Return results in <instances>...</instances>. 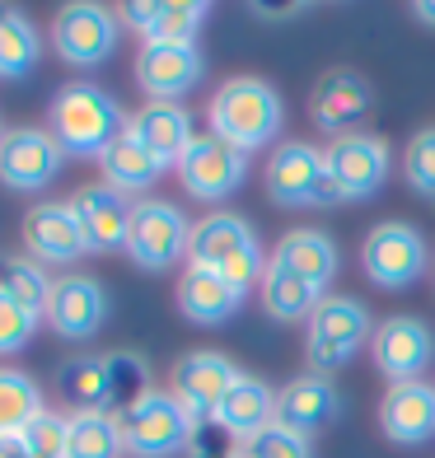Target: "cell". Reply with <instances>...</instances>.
<instances>
[{
    "instance_id": "obj_1",
    "label": "cell",
    "mask_w": 435,
    "mask_h": 458,
    "mask_svg": "<svg viewBox=\"0 0 435 458\" xmlns=\"http://www.w3.org/2000/svg\"><path fill=\"white\" fill-rule=\"evenodd\" d=\"M127 122L132 117L122 113V103L108 89L90 85V80H75V85L56 89L52 113H47V131L61 145V155L98 159L122 131H127Z\"/></svg>"
},
{
    "instance_id": "obj_2",
    "label": "cell",
    "mask_w": 435,
    "mask_h": 458,
    "mask_svg": "<svg viewBox=\"0 0 435 458\" xmlns=\"http://www.w3.org/2000/svg\"><path fill=\"white\" fill-rule=\"evenodd\" d=\"M206 117H211V136L230 140L235 150L248 155V150H262V145L277 140L286 108H281V94L267 85V80L235 75V80H225V85L216 89Z\"/></svg>"
},
{
    "instance_id": "obj_3",
    "label": "cell",
    "mask_w": 435,
    "mask_h": 458,
    "mask_svg": "<svg viewBox=\"0 0 435 458\" xmlns=\"http://www.w3.org/2000/svg\"><path fill=\"white\" fill-rule=\"evenodd\" d=\"M188 267H206V272H216L225 281H235L239 290H248L267 272L258 229L235 211H216V216L197 220L192 243H188Z\"/></svg>"
},
{
    "instance_id": "obj_4",
    "label": "cell",
    "mask_w": 435,
    "mask_h": 458,
    "mask_svg": "<svg viewBox=\"0 0 435 458\" xmlns=\"http://www.w3.org/2000/svg\"><path fill=\"white\" fill-rule=\"evenodd\" d=\"M370 337H375V318H370V309L361 300L323 295V304L309 318V342H304L309 374H328L333 379V369H342Z\"/></svg>"
},
{
    "instance_id": "obj_5",
    "label": "cell",
    "mask_w": 435,
    "mask_h": 458,
    "mask_svg": "<svg viewBox=\"0 0 435 458\" xmlns=\"http://www.w3.org/2000/svg\"><path fill=\"white\" fill-rule=\"evenodd\" d=\"M117 426H122V440H127V454L136 458H174L192 449V430H197L192 411L174 393H159V388L122 411Z\"/></svg>"
},
{
    "instance_id": "obj_6",
    "label": "cell",
    "mask_w": 435,
    "mask_h": 458,
    "mask_svg": "<svg viewBox=\"0 0 435 458\" xmlns=\"http://www.w3.org/2000/svg\"><path fill=\"white\" fill-rule=\"evenodd\" d=\"M267 197L277 206H337V192L328 182L323 150L309 140H281L267 159Z\"/></svg>"
},
{
    "instance_id": "obj_7",
    "label": "cell",
    "mask_w": 435,
    "mask_h": 458,
    "mask_svg": "<svg viewBox=\"0 0 435 458\" xmlns=\"http://www.w3.org/2000/svg\"><path fill=\"white\" fill-rule=\"evenodd\" d=\"M361 267H365V276L375 281L380 290H407V285H417L426 276L431 253H426V239L412 225L384 220V225H375L365 234Z\"/></svg>"
},
{
    "instance_id": "obj_8",
    "label": "cell",
    "mask_w": 435,
    "mask_h": 458,
    "mask_svg": "<svg viewBox=\"0 0 435 458\" xmlns=\"http://www.w3.org/2000/svg\"><path fill=\"white\" fill-rule=\"evenodd\" d=\"M188 243H192V225L174 201H159V197L136 201L132 234H127V253L136 267H145V272H169L178 258H188Z\"/></svg>"
},
{
    "instance_id": "obj_9",
    "label": "cell",
    "mask_w": 435,
    "mask_h": 458,
    "mask_svg": "<svg viewBox=\"0 0 435 458\" xmlns=\"http://www.w3.org/2000/svg\"><path fill=\"white\" fill-rule=\"evenodd\" d=\"M117 14L94 0H75L61 5L52 19V47L66 66H98L117 52Z\"/></svg>"
},
{
    "instance_id": "obj_10",
    "label": "cell",
    "mask_w": 435,
    "mask_h": 458,
    "mask_svg": "<svg viewBox=\"0 0 435 458\" xmlns=\"http://www.w3.org/2000/svg\"><path fill=\"white\" fill-rule=\"evenodd\" d=\"M323 164H328V182H333L337 201H370L384 187L388 178V140L384 136H342L323 150Z\"/></svg>"
},
{
    "instance_id": "obj_11",
    "label": "cell",
    "mask_w": 435,
    "mask_h": 458,
    "mask_svg": "<svg viewBox=\"0 0 435 458\" xmlns=\"http://www.w3.org/2000/svg\"><path fill=\"white\" fill-rule=\"evenodd\" d=\"M370 113H375V89H370V80L356 75V71H323L314 94H309V117H314V127L323 136H361V127L370 122Z\"/></svg>"
},
{
    "instance_id": "obj_12",
    "label": "cell",
    "mask_w": 435,
    "mask_h": 458,
    "mask_svg": "<svg viewBox=\"0 0 435 458\" xmlns=\"http://www.w3.org/2000/svg\"><path fill=\"white\" fill-rule=\"evenodd\" d=\"M370 356H375V369L384 374L388 384L426 379V369H431V360H435V332H431L426 318L393 314V318L375 323Z\"/></svg>"
},
{
    "instance_id": "obj_13",
    "label": "cell",
    "mask_w": 435,
    "mask_h": 458,
    "mask_svg": "<svg viewBox=\"0 0 435 458\" xmlns=\"http://www.w3.org/2000/svg\"><path fill=\"white\" fill-rule=\"evenodd\" d=\"M178 178L183 187H188V197L197 201H225V197H235L243 178H248V155L235 150L230 140H220V136H197L188 145V155L178 159Z\"/></svg>"
},
{
    "instance_id": "obj_14",
    "label": "cell",
    "mask_w": 435,
    "mask_h": 458,
    "mask_svg": "<svg viewBox=\"0 0 435 458\" xmlns=\"http://www.w3.org/2000/svg\"><path fill=\"white\" fill-rule=\"evenodd\" d=\"M239 379H243V369L230 356H220V351H188L174 365L169 393L192 411V421H206V416H216V407L230 398V388Z\"/></svg>"
},
{
    "instance_id": "obj_15",
    "label": "cell",
    "mask_w": 435,
    "mask_h": 458,
    "mask_svg": "<svg viewBox=\"0 0 435 458\" xmlns=\"http://www.w3.org/2000/svg\"><path fill=\"white\" fill-rule=\"evenodd\" d=\"M206 75V61L197 43H145L136 56V85L150 94V103H178L192 94Z\"/></svg>"
},
{
    "instance_id": "obj_16",
    "label": "cell",
    "mask_w": 435,
    "mask_h": 458,
    "mask_svg": "<svg viewBox=\"0 0 435 458\" xmlns=\"http://www.w3.org/2000/svg\"><path fill=\"white\" fill-rule=\"evenodd\" d=\"M61 145L43 127H14L0 136V182L14 192H38L61 174Z\"/></svg>"
},
{
    "instance_id": "obj_17",
    "label": "cell",
    "mask_w": 435,
    "mask_h": 458,
    "mask_svg": "<svg viewBox=\"0 0 435 458\" xmlns=\"http://www.w3.org/2000/svg\"><path fill=\"white\" fill-rule=\"evenodd\" d=\"M71 211L80 220V234H85L90 253H113V248H127L132 234V211L136 201L127 192H117L108 182H90L71 197Z\"/></svg>"
},
{
    "instance_id": "obj_18",
    "label": "cell",
    "mask_w": 435,
    "mask_h": 458,
    "mask_svg": "<svg viewBox=\"0 0 435 458\" xmlns=\"http://www.w3.org/2000/svg\"><path fill=\"white\" fill-rule=\"evenodd\" d=\"M337 416H342V393L328 374H300L277 393V426L304 435V440H314Z\"/></svg>"
},
{
    "instance_id": "obj_19",
    "label": "cell",
    "mask_w": 435,
    "mask_h": 458,
    "mask_svg": "<svg viewBox=\"0 0 435 458\" xmlns=\"http://www.w3.org/2000/svg\"><path fill=\"white\" fill-rule=\"evenodd\" d=\"M380 426L393 445H431L435 440V384L412 379V384H393L380 403Z\"/></svg>"
},
{
    "instance_id": "obj_20",
    "label": "cell",
    "mask_w": 435,
    "mask_h": 458,
    "mask_svg": "<svg viewBox=\"0 0 435 458\" xmlns=\"http://www.w3.org/2000/svg\"><path fill=\"white\" fill-rule=\"evenodd\" d=\"M66 342H85L103 327L108 318V295H103V285L94 276H61L52 285V304L43 314Z\"/></svg>"
},
{
    "instance_id": "obj_21",
    "label": "cell",
    "mask_w": 435,
    "mask_h": 458,
    "mask_svg": "<svg viewBox=\"0 0 435 458\" xmlns=\"http://www.w3.org/2000/svg\"><path fill=\"white\" fill-rule=\"evenodd\" d=\"M24 243L33 262H75L90 253L85 234H80V220L71 211V201H43L24 216Z\"/></svg>"
},
{
    "instance_id": "obj_22",
    "label": "cell",
    "mask_w": 435,
    "mask_h": 458,
    "mask_svg": "<svg viewBox=\"0 0 435 458\" xmlns=\"http://www.w3.org/2000/svg\"><path fill=\"white\" fill-rule=\"evenodd\" d=\"M127 131L164 164V169H169V164H178L183 155H188V145L197 140V136H192V117H188V108H183V103H145L141 113H132Z\"/></svg>"
},
{
    "instance_id": "obj_23",
    "label": "cell",
    "mask_w": 435,
    "mask_h": 458,
    "mask_svg": "<svg viewBox=\"0 0 435 458\" xmlns=\"http://www.w3.org/2000/svg\"><path fill=\"white\" fill-rule=\"evenodd\" d=\"M239 304H243V290L216 272H206V267H188L178 281V309L197 327H216L225 318H235Z\"/></svg>"
},
{
    "instance_id": "obj_24",
    "label": "cell",
    "mask_w": 435,
    "mask_h": 458,
    "mask_svg": "<svg viewBox=\"0 0 435 458\" xmlns=\"http://www.w3.org/2000/svg\"><path fill=\"white\" fill-rule=\"evenodd\" d=\"M272 262L286 267V272H295V276H304L309 285L328 290V285H333V276H337L342 253H337L333 234H323V229H309V225H304V229H290V234L272 248Z\"/></svg>"
},
{
    "instance_id": "obj_25",
    "label": "cell",
    "mask_w": 435,
    "mask_h": 458,
    "mask_svg": "<svg viewBox=\"0 0 435 458\" xmlns=\"http://www.w3.org/2000/svg\"><path fill=\"white\" fill-rule=\"evenodd\" d=\"M211 421L230 435V440L243 445V440H253L258 430L277 426V393L267 388L262 379H253V374H243V379L230 388V398L216 407Z\"/></svg>"
},
{
    "instance_id": "obj_26",
    "label": "cell",
    "mask_w": 435,
    "mask_h": 458,
    "mask_svg": "<svg viewBox=\"0 0 435 458\" xmlns=\"http://www.w3.org/2000/svg\"><path fill=\"white\" fill-rule=\"evenodd\" d=\"M122 19L145 43H197V29L206 24L201 0H164V5H122Z\"/></svg>"
},
{
    "instance_id": "obj_27",
    "label": "cell",
    "mask_w": 435,
    "mask_h": 458,
    "mask_svg": "<svg viewBox=\"0 0 435 458\" xmlns=\"http://www.w3.org/2000/svg\"><path fill=\"white\" fill-rule=\"evenodd\" d=\"M98 169H103V182L117 187V192H145V187H155L159 174H164V164L145 150V145L132 136V131H122L108 150L98 155Z\"/></svg>"
},
{
    "instance_id": "obj_28",
    "label": "cell",
    "mask_w": 435,
    "mask_h": 458,
    "mask_svg": "<svg viewBox=\"0 0 435 458\" xmlns=\"http://www.w3.org/2000/svg\"><path fill=\"white\" fill-rule=\"evenodd\" d=\"M262 304H267V314L281 318V323H309V318H314V309L323 304V290L309 285L295 272H286V267H277V262H267V272H262Z\"/></svg>"
},
{
    "instance_id": "obj_29",
    "label": "cell",
    "mask_w": 435,
    "mask_h": 458,
    "mask_svg": "<svg viewBox=\"0 0 435 458\" xmlns=\"http://www.w3.org/2000/svg\"><path fill=\"white\" fill-rule=\"evenodd\" d=\"M127 440L113 411H71L66 416V458H122Z\"/></svg>"
},
{
    "instance_id": "obj_30",
    "label": "cell",
    "mask_w": 435,
    "mask_h": 458,
    "mask_svg": "<svg viewBox=\"0 0 435 458\" xmlns=\"http://www.w3.org/2000/svg\"><path fill=\"white\" fill-rule=\"evenodd\" d=\"M61 403H71L75 411H108V360H66L56 374Z\"/></svg>"
},
{
    "instance_id": "obj_31",
    "label": "cell",
    "mask_w": 435,
    "mask_h": 458,
    "mask_svg": "<svg viewBox=\"0 0 435 458\" xmlns=\"http://www.w3.org/2000/svg\"><path fill=\"white\" fill-rule=\"evenodd\" d=\"M52 276L43 272V262L33 258H0V295H10L14 304H24L29 314L43 318L52 304Z\"/></svg>"
},
{
    "instance_id": "obj_32",
    "label": "cell",
    "mask_w": 435,
    "mask_h": 458,
    "mask_svg": "<svg viewBox=\"0 0 435 458\" xmlns=\"http://www.w3.org/2000/svg\"><path fill=\"white\" fill-rule=\"evenodd\" d=\"M38 52H43V43H38L33 19L19 10H0V80L29 75L38 66Z\"/></svg>"
},
{
    "instance_id": "obj_33",
    "label": "cell",
    "mask_w": 435,
    "mask_h": 458,
    "mask_svg": "<svg viewBox=\"0 0 435 458\" xmlns=\"http://www.w3.org/2000/svg\"><path fill=\"white\" fill-rule=\"evenodd\" d=\"M43 393L29 374L0 369V435H24L38 416H43Z\"/></svg>"
},
{
    "instance_id": "obj_34",
    "label": "cell",
    "mask_w": 435,
    "mask_h": 458,
    "mask_svg": "<svg viewBox=\"0 0 435 458\" xmlns=\"http://www.w3.org/2000/svg\"><path fill=\"white\" fill-rule=\"evenodd\" d=\"M103 360H108V411L113 416L136 407L145 393H155L150 388V365H145L141 356H132V351H113V356H103Z\"/></svg>"
},
{
    "instance_id": "obj_35",
    "label": "cell",
    "mask_w": 435,
    "mask_h": 458,
    "mask_svg": "<svg viewBox=\"0 0 435 458\" xmlns=\"http://www.w3.org/2000/svg\"><path fill=\"white\" fill-rule=\"evenodd\" d=\"M403 178L412 182V192L435 201V127L417 131L407 140V155H403Z\"/></svg>"
},
{
    "instance_id": "obj_36",
    "label": "cell",
    "mask_w": 435,
    "mask_h": 458,
    "mask_svg": "<svg viewBox=\"0 0 435 458\" xmlns=\"http://www.w3.org/2000/svg\"><path fill=\"white\" fill-rule=\"evenodd\" d=\"M235 458H314V449H309V440L295 435V430L267 426V430L253 435V440H243Z\"/></svg>"
},
{
    "instance_id": "obj_37",
    "label": "cell",
    "mask_w": 435,
    "mask_h": 458,
    "mask_svg": "<svg viewBox=\"0 0 435 458\" xmlns=\"http://www.w3.org/2000/svg\"><path fill=\"white\" fill-rule=\"evenodd\" d=\"M33 332H38V314H29L10 295H0V356H19L33 342Z\"/></svg>"
},
{
    "instance_id": "obj_38",
    "label": "cell",
    "mask_w": 435,
    "mask_h": 458,
    "mask_svg": "<svg viewBox=\"0 0 435 458\" xmlns=\"http://www.w3.org/2000/svg\"><path fill=\"white\" fill-rule=\"evenodd\" d=\"M24 445L33 454H43V458H66V416H61V411H43L24 430Z\"/></svg>"
},
{
    "instance_id": "obj_39",
    "label": "cell",
    "mask_w": 435,
    "mask_h": 458,
    "mask_svg": "<svg viewBox=\"0 0 435 458\" xmlns=\"http://www.w3.org/2000/svg\"><path fill=\"white\" fill-rule=\"evenodd\" d=\"M0 458H29L24 435H0Z\"/></svg>"
},
{
    "instance_id": "obj_40",
    "label": "cell",
    "mask_w": 435,
    "mask_h": 458,
    "mask_svg": "<svg viewBox=\"0 0 435 458\" xmlns=\"http://www.w3.org/2000/svg\"><path fill=\"white\" fill-rule=\"evenodd\" d=\"M253 14H262V19H290V14H304V5H253Z\"/></svg>"
},
{
    "instance_id": "obj_41",
    "label": "cell",
    "mask_w": 435,
    "mask_h": 458,
    "mask_svg": "<svg viewBox=\"0 0 435 458\" xmlns=\"http://www.w3.org/2000/svg\"><path fill=\"white\" fill-rule=\"evenodd\" d=\"M412 14H417L422 24H435V0H422V5H412Z\"/></svg>"
},
{
    "instance_id": "obj_42",
    "label": "cell",
    "mask_w": 435,
    "mask_h": 458,
    "mask_svg": "<svg viewBox=\"0 0 435 458\" xmlns=\"http://www.w3.org/2000/svg\"><path fill=\"white\" fill-rule=\"evenodd\" d=\"M29 458H43V454H33V449H29Z\"/></svg>"
}]
</instances>
